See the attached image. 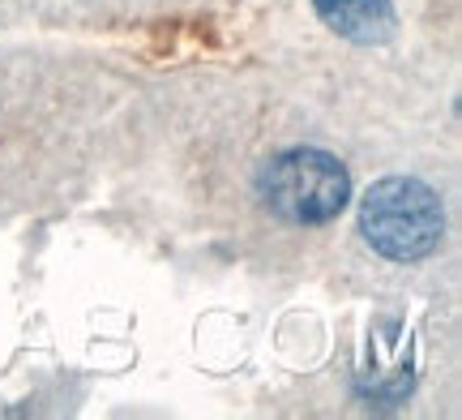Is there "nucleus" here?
<instances>
[{
    "instance_id": "f257e3e1",
    "label": "nucleus",
    "mask_w": 462,
    "mask_h": 420,
    "mask_svg": "<svg viewBox=\"0 0 462 420\" xmlns=\"http://www.w3.org/2000/svg\"><path fill=\"white\" fill-rule=\"evenodd\" d=\"M364 240L390 262H420L446 236L441 198L415 176H385L360 198Z\"/></svg>"
},
{
    "instance_id": "f03ea898",
    "label": "nucleus",
    "mask_w": 462,
    "mask_h": 420,
    "mask_svg": "<svg viewBox=\"0 0 462 420\" xmlns=\"http://www.w3.org/2000/svg\"><path fill=\"white\" fill-rule=\"evenodd\" d=\"M262 198L287 223H330L351 202V176L330 151L296 146L265 163Z\"/></svg>"
},
{
    "instance_id": "7ed1b4c3",
    "label": "nucleus",
    "mask_w": 462,
    "mask_h": 420,
    "mask_svg": "<svg viewBox=\"0 0 462 420\" xmlns=\"http://www.w3.org/2000/svg\"><path fill=\"white\" fill-rule=\"evenodd\" d=\"M313 9L334 34L364 43V48L390 43L398 31L394 0H313Z\"/></svg>"
}]
</instances>
